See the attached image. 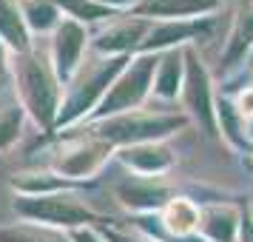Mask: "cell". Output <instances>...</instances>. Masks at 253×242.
I'll use <instances>...</instances> for the list:
<instances>
[{
	"label": "cell",
	"instance_id": "1",
	"mask_svg": "<svg viewBox=\"0 0 253 242\" xmlns=\"http://www.w3.org/2000/svg\"><path fill=\"white\" fill-rule=\"evenodd\" d=\"M165 219H168V228H171V231H176V234H188V231L199 222V214H196V208L191 205V202L176 199V202L168 205Z\"/></svg>",
	"mask_w": 253,
	"mask_h": 242
},
{
	"label": "cell",
	"instance_id": "2",
	"mask_svg": "<svg viewBox=\"0 0 253 242\" xmlns=\"http://www.w3.org/2000/svg\"><path fill=\"white\" fill-rule=\"evenodd\" d=\"M239 105H242V111H245V114H253V89L239 97Z\"/></svg>",
	"mask_w": 253,
	"mask_h": 242
}]
</instances>
